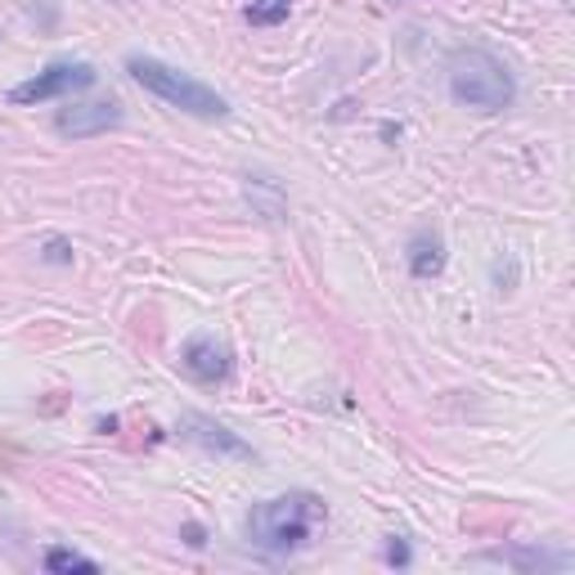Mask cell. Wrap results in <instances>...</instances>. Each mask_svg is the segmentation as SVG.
Listing matches in <instances>:
<instances>
[{"label":"cell","mask_w":575,"mask_h":575,"mask_svg":"<svg viewBox=\"0 0 575 575\" xmlns=\"http://www.w3.org/2000/svg\"><path fill=\"white\" fill-rule=\"evenodd\" d=\"M41 261H50V265H72V243H68V239H46Z\"/></svg>","instance_id":"cell-12"},{"label":"cell","mask_w":575,"mask_h":575,"mask_svg":"<svg viewBox=\"0 0 575 575\" xmlns=\"http://www.w3.org/2000/svg\"><path fill=\"white\" fill-rule=\"evenodd\" d=\"M127 72L135 76V82H140L148 95H158L163 104L189 112V118L220 122L225 112H229L225 95H216L212 86L199 82V76H189V72H180V68H171V63H163V59H153V55H131V59H127Z\"/></svg>","instance_id":"cell-2"},{"label":"cell","mask_w":575,"mask_h":575,"mask_svg":"<svg viewBox=\"0 0 575 575\" xmlns=\"http://www.w3.org/2000/svg\"><path fill=\"white\" fill-rule=\"evenodd\" d=\"M95 76H99V72H95L91 63L59 59V63L41 68L36 76H27V82H19V86L10 91V99H14V104H50V99H63V95H72V91L95 86Z\"/></svg>","instance_id":"cell-4"},{"label":"cell","mask_w":575,"mask_h":575,"mask_svg":"<svg viewBox=\"0 0 575 575\" xmlns=\"http://www.w3.org/2000/svg\"><path fill=\"white\" fill-rule=\"evenodd\" d=\"M46 571H86V575H95L99 562L86 558V553H76V549H50L46 553Z\"/></svg>","instance_id":"cell-11"},{"label":"cell","mask_w":575,"mask_h":575,"mask_svg":"<svg viewBox=\"0 0 575 575\" xmlns=\"http://www.w3.org/2000/svg\"><path fill=\"white\" fill-rule=\"evenodd\" d=\"M387 562H392V566H409V544H405V540H392V544H387Z\"/></svg>","instance_id":"cell-13"},{"label":"cell","mask_w":575,"mask_h":575,"mask_svg":"<svg viewBox=\"0 0 575 575\" xmlns=\"http://www.w3.org/2000/svg\"><path fill=\"white\" fill-rule=\"evenodd\" d=\"M472 562H500L513 571H566L571 566L566 553H549V549H490V553H477Z\"/></svg>","instance_id":"cell-8"},{"label":"cell","mask_w":575,"mask_h":575,"mask_svg":"<svg viewBox=\"0 0 575 575\" xmlns=\"http://www.w3.org/2000/svg\"><path fill=\"white\" fill-rule=\"evenodd\" d=\"M180 369L194 382H203V387H220V382H229V373H235V356H229V347L216 342L212 333H199L180 347Z\"/></svg>","instance_id":"cell-6"},{"label":"cell","mask_w":575,"mask_h":575,"mask_svg":"<svg viewBox=\"0 0 575 575\" xmlns=\"http://www.w3.org/2000/svg\"><path fill=\"white\" fill-rule=\"evenodd\" d=\"M328 508L320 494L311 490H292L279 500H261L248 513V544L265 558H292L297 549L311 544V535L324 526Z\"/></svg>","instance_id":"cell-1"},{"label":"cell","mask_w":575,"mask_h":575,"mask_svg":"<svg viewBox=\"0 0 575 575\" xmlns=\"http://www.w3.org/2000/svg\"><path fill=\"white\" fill-rule=\"evenodd\" d=\"M184 540L194 544V549H203V526H194V522H189V526H184Z\"/></svg>","instance_id":"cell-14"},{"label":"cell","mask_w":575,"mask_h":575,"mask_svg":"<svg viewBox=\"0 0 575 575\" xmlns=\"http://www.w3.org/2000/svg\"><path fill=\"white\" fill-rule=\"evenodd\" d=\"M122 104L118 99H91V104H68L59 108V118H55V131L63 140H95V135H108V131H118L122 127Z\"/></svg>","instance_id":"cell-5"},{"label":"cell","mask_w":575,"mask_h":575,"mask_svg":"<svg viewBox=\"0 0 575 575\" xmlns=\"http://www.w3.org/2000/svg\"><path fill=\"white\" fill-rule=\"evenodd\" d=\"M445 271V243L441 235H432V229H418V235L409 239V275L414 279H436Z\"/></svg>","instance_id":"cell-9"},{"label":"cell","mask_w":575,"mask_h":575,"mask_svg":"<svg viewBox=\"0 0 575 575\" xmlns=\"http://www.w3.org/2000/svg\"><path fill=\"white\" fill-rule=\"evenodd\" d=\"M450 95L477 112H504L513 104L517 86H513V72L504 59L472 46L450 59Z\"/></svg>","instance_id":"cell-3"},{"label":"cell","mask_w":575,"mask_h":575,"mask_svg":"<svg viewBox=\"0 0 575 575\" xmlns=\"http://www.w3.org/2000/svg\"><path fill=\"white\" fill-rule=\"evenodd\" d=\"M292 5H297V0H252V5L243 10V19L252 27H279V23H288Z\"/></svg>","instance_id":"cell-10"},{"label":"cell","mask_w":575,"mask_h":575,"mask_svg":"<svg viewBox=\"0 0 575 575\" xmlns=\"http://www.w3.org/2000/svg\"><path fill=\"white\" fill-rule=\"evenodd\" d=\"M180 436L194 441V445H203L216 458H252V445L239 432H229L225 423H216L212 414H184L180 418Z\"/></svg>","instance_id":"cell-7"}]
</instances>
